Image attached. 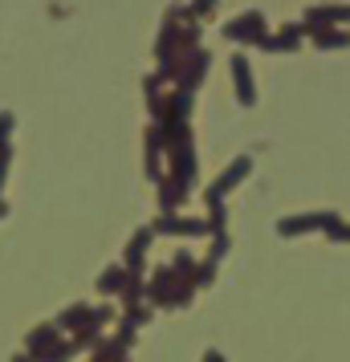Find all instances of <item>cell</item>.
Here are the masks:
<instances>
[{
    "instance_id": "cell-1",
    "label": "cell",
    "mask_w": 350,
    "mask_h": 362,
    "mask_svg": "<svg viewBox=\"0 0 350 362\" xmlns=\"http://www.w3.org/2000/svg\"><path fill=\"white\" fill-rule=\"evenodd\" d=\"M334 224H338V216H334V212H322V216H301V220H285V224H277V232H285V236H293V232H310V228H326V232H330Z\"/></svg>"
},
{
    "instance_id": "cell-2",
    "label": "cell",
    "mask_w": 350,
    "mask_h": 362,
    "mask_svg": "<svg viewBox=\"0 0 350 362\" xmlns=\"http://www.w3.org/2000/svg\"><path fill=\"white\" fill-rule=\"evenodd\" d=\"M330 25H350V8H310V21H305V29L314 33V29H330Z\"/></svg>"
},
{
    "instance_id": "cell-3",
    "label": "cell",
    "mask_w": 350,
    "mask_h": 362,
    "mask_svg": "<svg viewBox=\"0 0 350 362\" xmlns=\"http://www.w3.org/2000/svg\"><path fill=\"white\" fill-rule=\"evenodd\" d=\"M317 49H346L350 45V29L346 25H330V29H314Z\"/></svg>"
},
{
    "instance_id": "cell-4",
    "label": "cell",
    "mask_w": 350,
    "mask_h": 362,
    "mask_svg": "<svg viewBox=\"0 0 350 362\" xmlns=\"http://www.w3.org/2000/svg\"><path fill=\"white\" fill-rule=\"evenodd\" d=\"M330 236H334V240H342V245H350V224H342V220H338V224L330 228Z\"/></svg>"
}]
</instances>
